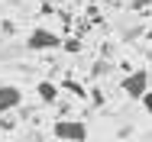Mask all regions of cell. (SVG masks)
Here are the masks:
<instances>
[{
  "mask_svg": "<svg viewBox=\"0 0 152 142\" xmlns=\"http://www.w3.org/2000/svg\"><path fill=\"white\" fill-rule=\"evenodd\" d=\"M26 142H42V139H39V133H32V136H26Z\"/></svg>",
  "mask_w": 152,
  "mask_h": 142,
  "instance_id": "8fae6325",
  "label": "cell"
},
{
  "mask_svg": "<svg viewBox=\"0 0 152 142\" xmlns=\"http://www.w3.org/2000/svg\"><path fill=\"white\" fill-rule=\"evenodd\" d=\"M65 49L75 55V52H81V39H65Z\"/></svg>",
  "mask_w": 152,
  "mask_h": 142,
  "instance_id": "8992f818",
  "label": "cell"
},
{
  "mask_svg": "<svg viewBox=\"0 0 152 142\" xmlns=\"http://www.w3.org/2000/svg\"><path fill=\"white\" fill-rule=\"evenodd\" d=\"M55 139L61 142H84L88 139V126L81 119H55Z\"/></svg>",
  "mask_w": 152,
  "mask_h": 142,
  "instance_id": "7a4b0ae2",
  "label": "cell"
},
{
  "mask_svg": "<svg viewBox=\"0 0 152 142\" xmlns=\"http://www.w3.org/2000/svg\"><path fill=\"white\" fill-rule=\"evenodd\" d=\"M61 36H55L52 29H32L26 36V49L29 52H49V49H61Z\"/></svg>",
  "mask_w": 152,
  "mask_h": 142,
  "instance_id": "6da1fadb",
  "label": "cell"
},
{
  "mask_svg": "<svg viewBox=\"0 0 152 142\" xmlns=\"http://www.w3.org/2000/svg\"><path fill=\"white\" fill-rule=\"evenodd\" d=\"M23 103V90L16 84H0V113H10Z\"/></svg>",
  "mask_w": 152,
  "mask_h": 142,
  "instance_id": "277c9868",
  "label": "cell"
},
{
  "mask_svg": "<svg viewBox=\"0 0 152 142\" xmlns=\"http://www.w3.org/2000/svg\"><path fill=\"white\" fill-rule=\"evenodd\" d=\"M146 7H152V0H133V10H146Z\"/></svg>",
  "mask_w": 152,
  "mask_h": 142,
  "instance_id": "9c48e42d",
  "label": "cell"
},
{
  "mask_svg": "<svg viewBox=\"0 0 152 142\" xmlns=\"http://www.w3.org/2000/svg\"><path fill=\"white\" fill-rule=\"evenodd\" d=\"M123 94L133 97V100H142L149 94V71H133L123 78Z\"/></svg>",
  "mask_w": 152,
  "mask_h": 142,
  "instance_id": "3957f363",
  "label": "cell"
},
{
  "mask_svg": "<svg viewBox=\"0 0 152 142\" xmlns=\"http://www.w3.org/2000/svg\"><path fill=\"white\" fill-rule=\"evenodd\" d=\"M107 71H110V61H97V65H94V74H97V78L107 74Z\"/></svg>",
  "mask_w": 152,
  "mask_h": 142,
  "instance_id": "ba28073f",
  "label": "cell"
},
{
  "mask_svg": "<svg viewBox=\"0 0 152 142\" xmlns=\"http://www.w3.org/2000/svg\"><path fill=\"white\" fill-rule=\"evenodd\" d=\"M36 94L42 97V103H55V100H58V84H52V81H39V84H36Z\"/></svg>",
  "mask_w": 152,
  "mask_h": 142,
  "instance_id": "5b68a950",
  "label": "cell"
},
{
  "mask_svg": "<svg viewBox=\"0 0 152 142\" xmlns=\"http://www.w3.org/2000/svg\"><path fill=\"white\" fill-rule=\"evenodd\" d=\"M142 107H146V110H149V113H152V90H149V94H146V97H142Z\"/></svg>",
  "mask_w": 152,
  "mask_h": 142,
  "instance_id": "30bf717a",
  "label": "cell"
},
{
  "mask_svg": "<svg viewBox=\"0 0 152 142\" xmlns=\"http://www.w3.org/2000/svg\"><path fill=\"white\" fill-rule=\"evenodd\" d=\"M65 87H68L71 94H78V97H84V87L78 84V81H65Z\"/></svg>",
  "mask_w": 152,
  "mask_h": 142,
  "instance_id": "52a82bcc",
  "label": "cell"
}]
</instances>
